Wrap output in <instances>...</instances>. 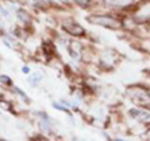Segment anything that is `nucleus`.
<instances>
[{
	"label": "nucleus",
	"mask_w": 150,
	"mask_h": 141,
	"mask_svg": "<svg viewBox=\"0 0 150 141\" xmlns=\"http://www.w3.org/2000/svg\"><path fill=\"white\" fill-rule=\"evenodd\" d=\"M74 1L79 6H81V8H86V6L90 5L91 0H74Z\"/></svg>",
	"instance_id": "obj_7"
},
{
	"label": "nucleus",
	"mask_w": 150,
	"mask_h": 141,
	"mask_svg": "<svg viewBox=\"0 0 150 141\" xmlns=\"http://www.w3.org/2000/svg\"><path fill=\"white\" fill-rule=\"evenodd\" d=\"M39 126H40V129H41V130H44V131H50V125L48 124V121H45V120L40 121V123H39Z\"/></svg>",
	"instance_id": "obj_8"
},
{
	"label": "nucleus",
	"mask_w": 150,
	"mask_h": 141,
	"mask_svg": "<svg viewBox=\"0 0 150 141\" xmlns=\"http://www.w3.org/2000/svg\"><path fill=\"white\" fill-rule=\"evenodd\" d=\"M21 71L24 73V74H29V73H30V69H29V66H23Z\"/></svg>",
	"instance_id": "obj_11"
},
{
	"label": "nucleus",
	"mask_w": 150,
	"mask_h": 141,
	"mask_svg": "<svg viewBox=\"0 0 150 141\" xmlns=\"http://www.w3.org/2000/svg\"><path fill=\"white\" fill-rule=\"evenodd\" d=\"M53 105H54V107H58V109H59V110H65V107H64L63 105H60V104H58V102H54V104H53Z\"/></svg>",
	"instance_id": "obj_10"
},
{
	"label": "nucleus",
	"mask_w": 150,
	"mask_h": 141,
	"mask_svg": "<svg viewBox=\"0 0 150 141\" xmlns=\"http://www.w3.org/2000/svg\"><path fill=\"white\" fill-rule=\"evenodd\" d=\"M137 119H139V120H143V121L150 120V112H148V111H144V110H140V112H139V115H138Z\"/></svg>",
	"instance_id": "obj_6"
},
{
	"label": "nucleus",
	"mask_w": 150,
	"mask_h": 141,
	"mask_svg": "<svg viewBox=\"0 0 150 141\" xmlns=\"http://www.w3.org/2000/svg\"><path fill=\"white\" fill-rule=\"evenodd\" d=\"M63 26H64L65 31H68L69 34H71L74 36H80V35L85 34V30H84L78 23H75L74 20H70V19L63 23Z\"/></svg>",
	"instance_id": "obj_2"
},
{
	"label": "nucleus",
	"mask_w": 150,
	"mask_h": 141,
	"mask_svg": "<svg viewBox=\"0 0 150 141\" xmlns=\"http://www.w3.org/2000/svg\"><path fill=\"white\" fill-rule=\"evenodd\" d=\"M62 1H64V3H69L70 0H62Z\"/></svg>",
	"instance_id": "obj_12"
},
{
	"label": "nucleus",
	"mask_w": 150,
	"mask_h": 141,
	"mask_svg": "<svg viewBox=\"0 0 150 141\" xmlns=\"http://www.w3.org/2000/svg\"><path fill=\"white\" fill-rule=\"evenodd\" d=\"M104 3L111 6H125L131 3V0H104Z\"/></svg>",
	"instance_id": "obj_4"
},
{
	"label": "nucleus",
	"mask_w": 150,
	"mask_h": 141,
	"mask_svg": "<svg viewBox=\"0 0 150 141\" xmlns=\"http://www.w3.org/2000/svg\"><path fill=\"white\" fill-rule=\"evenodd\" d=\"M90 21L94 23L96 25H101L109 29H120L121 27V23L116 19L111 18V16H106V15H96V16H91Z\"/></svg>",
	"instance_id": "obj_1"
},
{
	"label": "nucleus",
	"mask_w": 150,
	"mask_h": 141,
	"mask_svg": "<svg viewBox=\"0 0 150 141\" xmlns=\"http://www.w3.org/2000/svg\"><path fill=\"white\" fill-rule=\"evenodd\" d=\"M0 81H1L3 84H10L11 80L9 76H6V75H1V76H0Z\"/></svg>",
	"instance_id": "obj_9"
},
{
	"label": "nucleus",
	"mask_w": 150,
	"mask_h": 141,
	"mask_svg": "<svg viewBox=\"0 0 150 141\" xmlns=\"http://www.w3.org/2000/svg\"><path fill=\"white\" fill-rule=\"evenodd\" d=\"M43 79H44V74L41 71H35L33 75H30L29 82L31 84V85H38L39 82L43 81Z\"/></svg>",
	"instance_id": "obj_3"
},
{
	"label": "nucleus",
	"mask_w": 150,
	"mask_h": 141,
	"mask_svg": "<svg viewBox=\"0 0 150 141\" xmlns=\"http://www.w3.org/2000/svg\"><path fill=\"white\" fill-rule=\"evenodd\" d=\"M16 16H18V19H20L21 21H25V23H28L30 20V15L24 10V9H16Z\"/></svg>",
	"instance_id": "obj_5"
},
{
	"label": "nucleus",
	"mask_w": 150,
	"mask_h": 141,
	"mask_svg": "<svg viewBox=\"0 0 150 141\" xmlns=\"http://www.w3.org/2000/svg\"><path fill=\"white\" fill-rule=\"evenodd\" d=\"M0 115H1V111H0Z\"/></svg>",
	"instance_id": "obj_13"
}]
</instances>
